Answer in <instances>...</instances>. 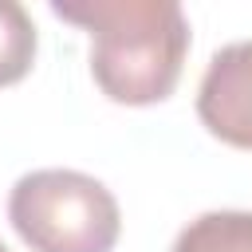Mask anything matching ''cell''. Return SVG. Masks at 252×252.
Returning a JSON list of instances; mask_svg holds the SVG:
<instances>
[{
    "label": "cell",
    "mask_w": 252,
    "mask_h": 252,
    "mask_svg": "<svg viewBox=\"0 0 252 252\" xmlns=\"http://www.w3.org/2000/svg\"><path fill=\"white\" fill-rule=\"evenodd\" d=\"M51 12L91 32V75L118 106H154L173 94L189 20L173 0H55Z\"/></svg>",
    "instance_id": "6da1fadb"
},
{
    "label": "cell",
    "mask_w": 252,
    "mask_h": 252,
    "mask_svg": "<svg viewBox=\"0 0 252 252\" xmlns=\"http://www.w3.org/2000/svg\"><path fill=\"white\" fill-rule=\"evenodd\" d=\"M8 220L32 252H114L122 213L114 193L79 169H32L8 193Z\"/></svg>",
    "instance_id": "7a4b0ae2"
},
{
    "label": "cell",
    "mask_w": 252,
    "mask_h": 252,
    "mask_svg": "<svg viewBox=\"0 0 252 252\" xmlns=\"http://www.w3.org/2000/svg\"><path fill=\"white\" fill-rule=\"evenodd\" d=\"M201 126L232 150H252V39L220 47L197 87Z\"/></svg>",
    "instance_id": "3957f363"
},
{
    "label": "cell",
    "mask_w": 252,
    "mask_h": 252,
    "mask_svg": "<svg viewBox=\"0 0 252 252\" xmlns=\"http://www.w3.org/2000/svg\"><path fill=\"white\" fill-rule=\"evenodd\" d=\"M169 252H252V213L217 209L189 220Z\"/></svg>",
    "instance_id": "277c9868"
},
{
    "label": "cell",
    "mask_w": 252,
    "mask_h": 252,
    "mask_svg": "<svg viewBox=\"0 0 252 252\" xmlns=\"http://www.w3.org/2000/svg\"><path fill=\"white\" fill-rule=\"evenodd\" d=\"M35 63V24L16 0H0V87L20 83Z\"/></svg>",
    "instance_id": "5b68a950"
},
{
    "label": "cell",
    "mask_w": 252,
    "mask_h": 252,
    "mask_svg": "<svg viewBox=\"0 0 252 252\" xmlns=\"http://www.w3.org/2000/svg\"><path fill=\"white\" fill-rule=\"evenodd\" d=\"M0 252H12V248H8V244H0Z\"/></svg>",
    "instance_id": "8992f818"
}]
</instances>
